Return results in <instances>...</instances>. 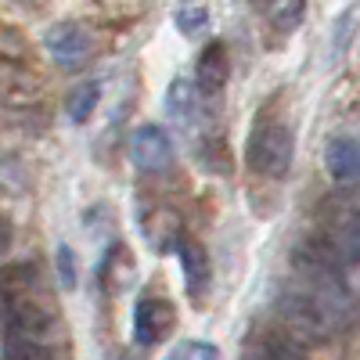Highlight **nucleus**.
Wrapping results in <instances>:
<instances>
[{
	"instance_id": "18",
	"label": "nucleus",
	"mask_w": 360,
	"mask_h": 360,
	"mask_svg": "<svg viewBox=\"0 0 360 360\" xmlns=\"http://www.w3.org/2000/svg\"><path fill=\"white\" fill-rule=\"evenodd\" d=\"M173 360H220V349H217L213 342L195 339V342H184V346H180Z\"/></svg>"
},
{
	"instance_id": "19",
	"label": "nucleus",
	"mask_w": 360,
	"mask_h": 360,
	"mask_svg": "<svg viewBox=\"0 0 360 360\" xmlns=\"http://www.w3.org/2000/svg\"><path fill=\"white\" fill-rule=\"evenodd\" d=\"M8 245H11V231H8L4 220H0V252H8Z\"/></svg>"
},
{
	"instance_id": "1",
	"label": "nucleus",
	"mask_w": 360,
	"mask_h": 360,
	"mask_svg": "<svg viewBox=\"0 0 360 360\" xmlns=\"http://www.w3.org/2000/svg\"><path fill=\"white\" fill-rule=\"evenodd\" d=\"M281 328L299 342H324L356 321V299L342 278H295L278 295Z\"/></svg>"
},
{
	"instance_id": "8",
	"label": "nucleus",
	"mask_w": 360,
	"mask_h": 360,
	"mask_svg": "<svg viewBox=\"0 0 360 360\" xmlns=\"http://www.w3.org/2000/svg\"><path fill=\"white\" fill-rule=\"evenodd\" d=\"M324 166L335 180H360V137H332L324 148Z\"/></svg>"
},
{
	"instance_id": "11",
	"label": "nucleus",
	"mask_w": 360,
	"mask_h": 360,
	"mask_svg": "<svg viewBox=\"0 0 360 360\" xmlns=\"http://www.w3.org/2000/svg\"><path fill=\"white\" fill-rule=\"evenodd\" d=\"M256 360H310V356H307L303 342L292 339L285 328H281V332L259 335V342H256Z\"/></svg>"
},
{
	"instance_id": "4",
	"label": "nucleus",
	"mask_w": 360,
	"mask_h": 360,
	"mask_svg": "<svg viewBox=\"0 0 360 360\" xmlns=\"http://www.w3.org/2000/svg\"><path fill=\"white\" fill-rule=\"evenodd\" d=\"M130 159L141 173H166L173 166V137L159 123H144L130 134Z\"/></svg>"
},
{
	"instance_id": "5",
	"label": "nucleus",
	"mask_w": 360,
	"mask_h": 360,
	"mask_svg": "<svg viewBox=\"0 0 360 360\" xmlns=\"http://www.w3.org/2000/svg\"><path fill=\"white\" fill-rule=\"evenodd\" d=\"M176 324V314L169 307V299L159 295H144L134 307V339L137 346H159Z\"/></svg>"
},
{
	"instance_id": "12",
	"label": "nucleus",
	"mask_w": 360,
	"mask_h": 360,
	"mask_svg": "<svg viewBox=\"0 0 360 360\" xmlns=\"http://www.w3.org/2000/svg\"><path fill=\"white\" fill-rule=\"evenodd\" d=\"M173 18H176V29H180L188 40L202 37L205 29H209V8L202 4V0H180Z\"/></svg>"
},
{
	"instance_id": "2",
	"label": "nucleus",
	"mask_w": 360,
	"mask_h": 360,
	"mask_svg": "<svg viewBox=\"0 0 360 360\" xmlns=\"http://www.w3.org/2000/svg\"><path fill=\"white\" fill-rule=\"evenodd\" d=\"M292 152H295L292 127L281 123V119H259L249 141L252 169H259L263 176H285L292 166Z\"/></svg>"
},
{
	"instance_id": "6",
	"label": "nucleus",
	"mask_w": 360,
	"mask_h": 360,
	"mask_svg": "<svg viewBox=\"0 0 360 360\" xmlns=\"http://www.w3.org/2000/svg\"><path fill=\"white\" fill-rule=\"evenodd\" d=\"M4 317H8V332H22V335H33V339H47L54 332V314L47 307L33 303V299H22V295L11 299Z\"/></svg>"
},
{
	"instance_id": "7",
	"label": "nucleus",
	"mask_w": 360,
	"mask_h": 360,
	"mask_svg": "<svg viewBox=\"0 0 360 360\" xmlns=\"http://www.w3.org/2000/svg\"><path fill=\"white\" fill-rule=\"evenodd\" d=\"M180 266H184V288L191 299H202L209 281H213V266H209V252L195 242V238H176Z\"/></svg>"
},
{
	"instance_id": "20",
	"label": "nucleus",
	"mask_w": 360,
	"mask_h": 360,
	"mask_svg": "<svg viewBox=\"0 0 360 360\" xmlns=\"http://www.w3.org/2000/svg\"><path fill=\"white\" fill-rule=\"evenodd\" d=\"M169 360H173V356H169Z\"/></svg>"
},
{
	"instance_id": "16",
	"label": "nucleus",
	"mask_w": 360,
	"mask_h": 360,
	"mask_svg": "<svg viewBox=\"0 0 360 360\" xmlns=\"http://www.w3.org/2000/svg\"><path fill=\"white\" fill-rule=\"evenodd\" d=\"M54 263H58V281H62V288H76V281H79L76 252H72L69 245H58V252H54Z\"/></svg>"
},
{
	"instance_id": "9",
	"label": "nucleus",
	"mask_w": 360,
	"mask_h": 360,
	"mask_svg": "<svg viewBox=\"0 0 360 360\" xmlns=\"http://www.w3.org/2000/svg\"><path fill=\"white\" fill-rule=\"evenodd\" d=\"M195 83L202 94H220L227 83V51L224 44H209L195 65Z\"/></svg>"
},
{
	"instance_id": "17",
	"label": "nucleus",
	"mask_w": 360,
	"mask_h": 360,
	"mask_svg": "<svg viewBox=\"0 0 360 360\" xmlns=\"http://www.w3.org/2000/svg\"><path fill=\"white\" fill-rule=\"evenodd\" d=\"M356 11H342L335 18V29H332V58H339L346 47H349V37H353V29H356Z\"/></svg>"
},
{
	"instance_id": "3",
	"label": "nucleus",
	"mask_w": 360,
	"mask_h": 360,
	"mask_svg": "<svg viewBox=\"0 0 360 360\" xmlns=\"http://www.w3.org/2000/svg\"><path fill=\"white\" fill-rule=\"evenodd\" d=\"M44 44H47V54L54 58V65L65 69V72L83 69L90 58H94V37H90L79 22H58V25H51Z\"/></svg>"
},
{
	"instance_id": "10",
	"label": "nucleus",
	"mask_w": 360,
	"mask_h": 360,
	"mask_svg": "<svg viewBox=\"0 0 360 360\" xmlns=\"http://www.w3.org/2000/svg\"><path fill=\"white\" fill-rule=\"evenodd\" d=\"M198 94H202V90H198L195 79H188V76L173 79L169 90H166V112H169V119H176V123H191L195 112H198Z\"/></svg>"
},
{
	"instance_id": "15",
	"label": "nucleus",
	"mask_w": 360,
	"mask_h": 360,
	"mask_svg": "<svg viewBox=\"0 0 360 360\" xmlns=\"http://www.w3.org/2000/svg\"><path fill=\"white\" fill-rule=\"evenodd\" d=\"M303 11H307V0H274L270 4V18L281 33H292V29L303 22Z\"/></svg>"
},
{
	"instance_id": "14",
	"label": "nucleus",
	"mask_w": 360,
	"mask_h": 360,
	"mask_svg": "<svg viewBox=\"0 0 360 360\" xmlns=\"http://www.w3.org/2000/svg\"><path fill=\"white\" fill-rule=\"evenodd\" d=\"M4 360H54V356L44 346V339L22 335V332H8V339H4Z\"/></svg>"
},
{
	"instance_id": "13",
	"label": "nucleus",
	"mask_w": 360,
	"mask_h": 360,
	"mask_svg": "<svg viewBox=\"0 0 360 360\" xmlns=\"http://www.w3.org/2000/svg\"><path fill=\"white\" fill-rule=\"evenodd\" d=\"M101 101V83L98 79H86L79 86H72V94H69V119L72 123H86L90 115H94Z\"/></svg>"
}]
</instances>
